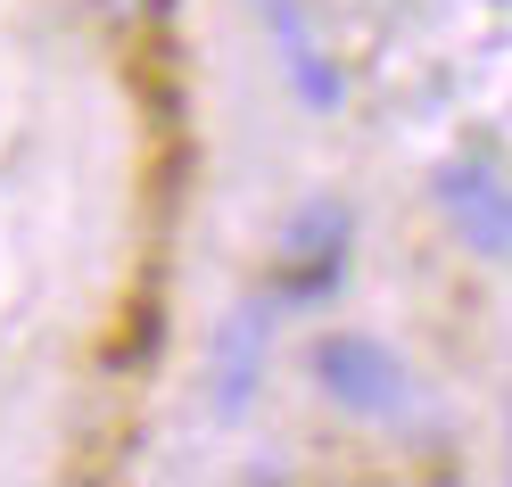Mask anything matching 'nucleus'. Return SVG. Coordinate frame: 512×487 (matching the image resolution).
Here are the masks:
<instances>
[{"label":"nucleus","mask_w":512,"mask_h":487,"mask_svg":"<svg viewBox=\"0 0 512 487\" xmlns=\"http://www.w3.org/2000/svg\"><path fill=\"white\" fill-rule=\"evenodd\" d=\"M306 372H314V388H323L347 421H405L413 413V364L389 339H372V331L314 339L306 347Z\"/></svg>","instance_id":"nucleus-1"},{"label":"nucleus","mask_w":512,"mask_h":487,"mask_svg":"<svg viewBox=\"0 0 512 487\" xmlns=\"http://www.w3.org/2000/svg\"><path fill=\"white\" fill-rule=\"evenodd\" d=\"M273 314H281V298L265 289V298H248V306H240V314L215 331L207 388H215V413H223V421L256 405V380H265V347H273Z\"/></svg>","instance_id":"nucleus-4"},{"label":"nucleus","mask_w":512,"mask_h":487,"mask_svg":"<svg viewBox=\"0 0 512 487\" xmlns=\"http://www.w3.org/2000/svg\"><path fill=\"white\" fill-rule=\"evenodd\" d=\"M347 240H356V215H347L339 199H306L290 223H281V273H273V298H281V306L331 298L339 273H347Z\"/></svg>","instance_id":"nucleus-2"},{"label":"nucleus","mask_w":512,"mask_h":487,"mask_svg":"<svg viewBox=\"0 0 512 487\" xmlns=\"http://www.w3.org/2000/svg\"><path fill=\"white\" fill-rule=\"evenodd\" d=\"M438 215L463 232L471 256H504V232H512V199H504V174L488 166V157H446L438 182H430Z\"/></svg>","instance_id":"nucleus-3"},{"label":"nucleus","mask_w":512,"mask_h":487,"mask_svg":"<svg viewBox=\"0 0 512 487\" xmlns=\"http://www.w3.org/2000/svg\"><path fill=\"white\" fill-rule=\"evenodd\" d=\"M100 9H108V17H141L149 0H100Z\"/></svg>","instance_id":"nucleus-5"}]
</instances>
